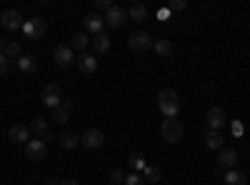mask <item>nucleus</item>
<instances>
[{"mask_svg":"<svg viewBox=\"0 0 250 185\" xmlns=\"http://www.w3.org/2000/svg\"><path fill=\"white\" fill-rule=\"evenodd\" d=\"M158 110L165 118H178V113H180V98H178V93L170 90V88L160 90L158 93Z\"/></svg>","mask_w":250,"mask_h":185,"instance_id":"f257e3e1","label":"nucleus"},{"mask_svg":"<svg viewBox=\"0 0 250 185\" xmlns=\"http://www.w3.org/2000/svg\"><path fill=\"white\" fill-rule=\"evenodd\" d=\"M160 135L165 143H178L183 138V123L178 118H165L160 125Z\"/></svg>","mask_w":250,"mask_h":185,"instance_id":"f03ea898","label":"nucleus"},{"mask_svg":"<svg viewBox=\"0 0 250 185\" xmlns=\"http://www.w3.org/2000/svg\"><path fill=\"white\" fill-rule=\"evenodd\" d=\"M128 48L135 50V53H145V50H150L153 48V38L148 30H138L128 38Z\"/></svg>","mask_w":250,"mask_h":185,"instance_id":"7ed1b4c3","label":"nucleus"},{"mask_svg":"<svg viewBox=\"0 0 250 185\" xmlns=\"http://www.w3.org/2000/svg\"><path fill=\"white\" fill-rule=\"evenodd\" d=\"M20 30L25 33V38L38 40V38H43V35H45L48 25H45V20H43V18H30V20H25V23H23V28H20Z\"/></svg>","mask_w":250,"mask_h":185,"instance_id":"20e7f679","label":"nucleus"},{"mask_svg":"<svg viewBox=\"0 0 250 185\" xmlns=\"http://www.w3.org/2000/svg\"><path fill=\"white\" fill-rule=\"evenodd\" d=\"M80 143H83V145H85L88 150H98L103 143H105V133H103L100 128H88L85 133H83Z\"/></svg>","mask_w":250,"mask_h":185,"instance_id":"39448f33","label":"nucleus"},{"mask_svg":"<svg viewBox=\"0 0 250 185\" xmlns=\"http://www.w3.org/2000/svg\"><path fill=\"white\" fill-rule=\"evenodd\" d=\"M43 105H45V108H50V110H55V108H60V105H62V93H60V85H55V83L45 85V90H43Z\"/></svg>","mask_w":250,"mask_h":185,"instance_id":"423d86ee","label":"nucleus"},{"mask_svg":"<svg viewBox=\"0 0 250 185\" xmlns=\"http://www.w3.org/2000/svg\"><path fill=\"white\" fill-rule=\"evenodd\" d=\"M225 123H228V115H225V110L223 108H210L208 110V115H205V125L210 128V130H223L225 128Z\"/></svg>","mask_w":250,"mask_h":185,"instance_id":"0eeeda50","label":"nucleus"},{"mask_svg":"<svg viewBox=\"0 0 250 185\" xmlns=\"http://www.w3.org/2000/svg\"><path fill=\"white\" fill-rule=\"evenodd\" d=\"M25 153H28V158L30 160H45V155H48V143L45 140H28L25 143Z\"/></svg>","mask_w":250,"mask_h":185,"instance_id":"6e6552de","label":"nucleus"},{"mask_svg":"<svg viewBox=\"0 0 250 185\" xmlns=\"http://www.w3.org/2000/svg\"><path fill=\"white\" fill-rule=\"evenodd\" d=\"M0 23H3V28L8 33L20 30V28H23V15H20L18 10H5L3 15H0Z\"/></svg>","mask_w":250,"mask_h":185,"instance_id":"1a4fd4ad","label":"nucleus"},{"mask_svg":"<svg viewBox=\"0 0 250 185\" xmlns=\"http://www.w3.org/2000/svg\"><path fill=\"white\" fill-rule=\"evenodd\" d=\"M125 20H128V13H125V8H120V5H110V8H108L105 23H108L110 28H123Z\"/></svg>","mask_w":250,"mask_h":185,"instance_id":"9d476101","label":"nucleus"},{"mask_svg":"<svg viewBox=\"0 0 250 185\" xmlns=\"http://www.w3.org/2000/svg\"><path fill=\"white\" fill-rule=\"evenodd\" d=\"M53 60L60 65V68H68L75 63V55H73V48L70 45H58L55 53H53Z\"/></svg>","mask_w":250,"mask_h":185,"instance_id":"9b49d317","label":"nucleus"},{"mask_svg":"<svg viewBox=\"0 0 250 185\" xmlns=\"http://www.w3.org/2000/svg\"><path fill=\"white\" fill-rule=\"evenodd\" d=\"M218 165L228 173V170H235V165H238V150H233V148H223L220 150V158H218Z\"/></svg>","mask_w":250,"mask_h":185,"instance_id":"f8f14e48","label":"nucleus"},{"mask_svg":"<svg viewBox=\"0 0 250 185\" xmlns=\"http://www.w3.org/2000/svg\"><path fill=\"white\" fill-rule=\"evenodd\" d=\"M30 133L38 138V140H53V135H50V130H48V120L45 118H35L33 123H30Z\"/></svg>","mask_w":250,"mask_h":185,"instance_id":"ddd939ff","label":"nucleus"},{"mask_svg":"<svg viewBox=\"0 0 250 185\" xmlns=\"http://www.w3.org/2000/svg\"><path fill=\"white\" fill-rule=\"evenodd\" d=\"M75 65H78L83 73H95V70H98V58L90 55V53H80V55L75 58Z\"/></svg>","mask_w":250,"mask_h":185,"instance_id":"4468645a","label":"nucleus"},{"mask_svg":"<svg viewBox=\"0 0 250 185\" xmlns=\"http://www.w3.org/2000/svg\"><path fill=\"white\" fill-rule=\"evenodd\" d=\"M85 33H93V35H98V33H103V25H105V18H100L98 13H90V15H85Z\"/></svg>","mask_w":250,"mask_h":185,"instance_id":"2eb2a0df","label":"nucleus"},{"mask_svg":"<svg viewBox=\"0 0 250 185\" xmlns=\"http://www.w3.org/2000/svg\"><path fill=\"white\" fill-rule=\"evenodd\" d=\"M30 128H25V125H13L10 130H8V138L13 140V143H25V140H30Z\"/></svg>","mask_w":250,"mask_h":185,"instance_id":"dca6fc26","label":"nucleus"},{"mask_svg":"<svg viewBox=\"0 0 250 185\" xmlns=\"http://www.w3.org/2000/svg\"><path fill=\"white\" fill-rule=\"evenodd\" d=\"M15 65H18L20 73H35V70H38V60H35L33 55H20V58L15 60Z\"/></svg>","mask_w":250,"mask_h":185,"instance_id":"f3484780","label":"nucleus"},{"mask_svg":"<svg viewBox=\"0 0 250 185\" xmlns=\"http://www.w3.org/2000/svg\"><path fill=\"white\" fill-rule=\"evenodd\" d=\"M205 145L210 148V150H223L225 148V138L218 130H210V133L205 135Z\"/></svg>","mask_w":250,"mask_h":185,"instance_id":"a211bd4d","label":"nucleus"},{"mask_svg":"<svg viewBox=\"0 0 250 185\" xmlns=\"http://www.w3.org/2000/svg\"><path fill=\"white\" fill-rule=\"evenodd\" d=\"M90 45H93L95 53H108V50H110V38H108L105 33H98V35L90 40Z\"/></svg>","mask_w":250,"mask_h":185,"instance_id":"6ab92c4d","label":"nucleus"},{"mask_svg":"<svg viewBox=\"0 0 250 185\" xmlns=\"http://www.w3.org/2000/svg\"><path fill=\"white\" fill-rule=\"evenodd\" d=\"M90 45V38H88V33H75L73 38H70V48L73 50H80V53H85V48Z\"/></svg>","mask_w":250,"mask_h":185,"instance_id":"aec40b11","label":"nucleus"},{"mask_svg":"<svg viewBox=\"0 0 250 185\" xmlns=\"http://www.w3.org/2000/svg\"><path fill=\"white\" fill-rule=\"evenodd\" d=\"M128 18H130V20H135V23H143V20L148 18V8L140 5V3H133V5L128 8Z\"/></svg>","mask_w":250,"mask_h":185,"instance_id":"412c9836","label":"nucleus"},{"mask_svg":"<svg viewBox=\"0 0 250 185\" xmlns=\"http://www.w3.org/2000/svg\"><path fill=\"white\" fill-rule=\"evenodd\" d=\"M128 163H130V168H133L135 173H143L145 168H148V163H145V155H143V153H130Z\"/></svg>","mask_w":250,"mask_h":185,"instance_id":"4be33fe9","label":"nucleus"},{"mask_svg":"<svg viewBox=\"0 0 250 185\" xmlns=\"http://www.w3.org/2000/svg\"><path fill=\"white\" fill-rule=\"evenodd\" d=\"M245 183H248V178L240 170H228L225 173V185H245Z\"/></svg>","mask_w":250,"mask_h":185,"instance_id":"5701e85b","label":"nucleus"},{"mask_svg":"<svg viewBox=\"0 0 250 185\" xmlns=\"http://www.w3.org/2000/svg\"><path fill=\"white\" fill-rule=\"evenodd\" d=\"M153 50L160 55V58H168L173 53V45H170V40H153Z\"/></svg>","mask_w":250,"mask_h":185,"instance_id":"b1692460","label":"nucleus"},{"mask_svg":"<svg viewBox=\"0 0 250 185\" xmlns=\"http://www.w3.org/2000/svg\"><path fill=\"white\" fill-rule=\"evenodd\" d=\"M78 143H80V138H78V135H73V133H62V135H60V145L65 148V150H73V148L78 145Z\"/></svg>","mask_w":250,"mask_h":185,"instance_id":"393cba45","label":"nucleus"},{"mask_svg":"<svg viewBox=\"0 0 250 185\" xmlns=\"http://www.w3.org/2000/svg\"><path fill=\"white\" fill-rule=\"evenodd\" d=\"M143 178L148 180V183H160V168H155V165H148L143 170Z\"/></svg>","mask_w":250,"mask_h":185,"instance_id":"a878e982","label":"nucleus"},{"mask_svg":"<svg viewBox=\"0 0 250 185\" xmlns=\"http://www.w3.org/2000/svg\"><path fill=\"white\" fill-rule=\"evenodd\" d=\"M3 55H5L8 60H18L20 55H23V50H20V45H18V43H8V45H5V53H3Z\"/></svg>","mask_w":250,"mask_h":185,"instance_id":"bb28decb","label":"nucleus"},{"mask_svg":"<svg viewBox=\"0 0 250 185\" xmlns=\"http://www.w3.org/2000/svg\"><path fill=\"white\" fill-rule=\"evenodd\" d=\"M50 120H53V123H60V125H62V123H68V110H65V108H55V110L50 113Z\"/></svg>","mask_w":250,"mask_h":185,"instance_id":"cd10ccee","label":"nucleus"},{"mask_svg":"<svg viewBox=\"0 0 250 185\" xmlns=\"http://www.w3.org/2000/svg\"><path fill=\"white\" fill-rule=\"evenodd\" d=\"M125 185H145V180L140 173H128L125 175Z\"/></svg>","mask_w":250,"mask_h":185,"instance_id":"c85d7f7f","label":"nucleus"},{"mask_svg":"<svg viewBox=\"0 0 250 185\" xmlns=\"http://www.w3.org/2000/svg\"><path fill=\"white\" fill-rule=\"evenodd\" d=\"M110 183L113 185H125V173L123 170H113L110 173Z\"/></svg>","mask_w":250,"mask_h":185,"instance_id":"c756f323","label":"nucleus"},{"mask_svg":"<svg viewBox=\"0 0 250 185\" xmlns=\"http://www.w3.org/2000/svg\"><path fill=\"white\" fill-rule=\"evenodd\" d=\"M8 68H10V60H8L3 53H0V75H3V73H8Z\"/></svg>","mask_w":250,"mask_h":185,"instance_id":"7c9ffc66","label":"nucleus"},{"mask_svg":"<svg viewBox=\"0 0 250 185\" xmlns=\"http://www.w3.org/2000/svg\"><path fill=\"white\" fill-rule=\"evenodd\" d=\"M168 18H170V8H163V10H158V20H163V23H165Z\"/></svg>","mask_w":250,"mask_h":185,"instance_id":"2f4dec72","label":"nucleus"},{"mask_svg":"<svg viewBox=\"0 0 250 185\" xmlns=\"http://www.w3.org/2000/svg\"><path fill=\"white\" fill-rule=\"evenodd\" d=\"M185 8V0H173L170 3V10H183Z\"/></svg>","mask_w":250,"mask_h":185,"instance_id":"473e14b6","label":"nucleus"},{"mask_svg":"<svg viewBox=\"0 0 250 185\" xmlns=\"http://www.w3.org/2000/svg\"><path fill=\"white\" fill-rule=\"evenodd\" d=\"M60 108H65V110L75 108V100H73V98H68V100H62V105H60Z\"/></svg>","mask_w":250,"mask_h":185,"instance_id":"72a5a7b5","label":"nucleus"},{"mask_svg":"<svg viewBox=\"0 0 250 185\" xmlns=\"http://www.w3.org/2000/svg\"><path fill=\"white\" fill-rule=\"evenodd\" d=\"M95 5H100V8H110L113 3H110V0H95Z\"/></svg>","mask_w":250,"mask_h":185,"instance_id":"f704fd0d","label":"nucleus"},{"mask_svg":"<svg viewBox=\"0 0 250 185\" xmlns=\"http://www.w3.org/2000/svg\"><path fill=\"white\" fill-rule=\"evenodd\" d=\"M60 185H80V183H78V180H73V178H68V180H62Z\"/></svg>","mask_w":250,"mask_h":185,"instance_id":"c9c22d12","label":"nucleus"},{"mask_svg":"<svg viewBox=\"0 0 250 185\" xmlns=\"http://www.w3.org/2000/svg\"><path fill=\"white\" fill-rule=\"evenodd\" d=\"M233 133H235V135H240V133H243V128H240V123H235V125H233Z\"/></svg>","mask_w":250,"mask_h":185,"instance_id":"e433bc0d","label":"nucleus"},{"mask_svg":"<svg viewBox=\"0 0 250 185\" xmlns=\"http://www.w3.org/2000/svg\"><path fill=\"white\" fill-rule=\"evenodd\" d=\"M5 45H8V43H5V38H0V53H5Z\"/></svg>","mask_w":250,"mask_h":185,"instance_id":"4c0bfd02","label":"nucleus"},{"mask_svg":"<svg viewBox=\"0 0 250 185\" xmlns=\"http://www.w3.org/2000/svg\"><path fill=\"white\" fill-rule=\"evenodd\" d=\"M48 185H60V183H58V180H53V178H50V180H48Z\"/></svg>","mask_w":250,"mask_h":185,"instance_id":"58836bf2","label":"nucleus"}]
</instances>
